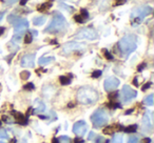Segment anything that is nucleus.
I'll list each match as a JSON object with an SVG mask.
<instances>
[{
    "instance_id": "1",
    "label": "nucleus",
    "mask_w": 154,
    "mask_h": 143,
    "mask_svg": "<svg viewBox=\"0 0 154 143\" xmlns=\"http://www.w3.org/2000/svg\"><path fill=\"white\" fill-rule=\"evenodd\" d=\"M98 92L92 86H82L76 95L77 101L82 104H92L98 100Z\"/></svg>"
},
{
    "instance_id": "2",
    "label": "nucleus",
    "mask_w": 154,
    "mask_h": 143,
    "mask_svg": "<svg viewBox=\"0 0 154 143\" xmlns=\"http://www.w3.org/2000/svg\"><path fill=\"white\" fill-rule=\"evenodd\" d=\"M137 47V37L133 34L124 36L118 42V49L124 56H129L136 49Z\"/></svg>"
},
{
    "instance_id": "3",
    "label": "nucleus",
    "mask_w": 154,
    "mask_h": 143,
    "mask_svg": "<svg viewBox=\"0 0 154 143\" xmlns=\"http://www.w3.org/2000/svg\"><path fill=\"white\" fill-rule=\"evenodd\" d=\"M66 28V20L63 15L59 13H54L49 25L45 28V33H59L64 31Z\"/></svg>"
},
{
    "instance_id": "4",
    "label": "nucleus",
    "mask_w": 154,
    "mask_h": 143,
    "mask_svg": "<svg viewBox=\"0 0 154 143\" xmlns=\"http://www.w3.org/2000/svg\"><path fill=\"white\" fill-rule=\"evenodd\" d=\"M153 9L149 5H141L136 9H134L131 14V20H132V25H138L139 23H141L143 19L147 16H149L150 14H152Z\"/></svg>"
},
{
    "instance_id": "5",
    "label": "nucleus",
    "mask_w": 154,
    "mask_h": 143,
    "mask_svg": "<svg viewBox=\"0 0 154 143\" xmlns=\"http://www.w3.org/2000/svg\"><path fill=\"white\" fill-rule=\"evenodd\" d=\"M91 121H92L94 127L99 128L103 127V125L108 123L109 121V115H108L107 111L103 109H98L93 113L91 116Z\"/></svg>"
},
{
    "instance_id": "6",
    "label": "nucleus",
    "mask_w": 154,
    "mask_h": 143,
    "mask_svg": "<svg viewBox=\"0 0 154 143\" xmlns=\"http://www.w3.org/2000/svg\"><path fill=\"white\" fill-rule=\"evenodd\" d=\"M76 39H86V40H96L98 38V34L95 30L91 28H84L79 30V32L75 35Z\"/></svg>"
},
{
    "instance_id": "7",
    "label": "nucleus",
    "mask_w": 154,
    "mask_h": 143,
    "mask_svg": "<svg viewBox=\"0 0 154 143\" xmlns=\"http://www.w3.org/2000/svg\"><path fill=\"white\" fill-rule=\"evenodd\" d=\"M137 92L135 90H132L129 85H124L122 90L120 92V100L122 103H129L133 100L134 98H136Z\"/></svg>"
},
{
    "instance_id": "8",
    "label": "nucleus",
    "mask_w": 154,
    "mask_h": 143,
    "mask_svg": "<svg viewBox=\"0 0 154 143\" xmlns=\"http://www.w3.org/2000/svg\"><path fill=\"white\" fill-rule=\"evenodd\" d=\"M86 47H87L86 43L72 41V42L66 43V44L62 46V52H63V54H71L76 51H82V49H85Z\"/></svg>"
},
{
    "instance_id": "9",
    "label": "nucleus",
    "mask_w": 154,
    "mask_h": 143,
    "mask_svg": "<svg viewBox=\"0 0 154 143\" xmlns=\"http://www.w3.org/2000/svg\"><path fill=\"white\" fill-rule=\"evenodd\" d=\"M87 130H88V124L82 120L77 121L73 125V133L78 137H82L87 133Z\"/></svg>"
},
{
    "instance_id": "10",
    "label": "nucleus",
    "mask_w": 154,
    "mask_h": 143,
    "mask_svg": "<svg viewBox=\"0 0 154 143\" xmlns=\"http://www.w3.org/2000/svg\"><path fill=\"white\" fill-rule=\"evenodd\" d=\"M119 83H120L119 80L116 77L112 76V77H109L106 79L105 83H103V88H105V90L107 92H113V91H115L118 88Z\"/></svg>"
},
{
    "instance_id": "11",
    "label": "nucleus",
    "mask_w": 154,
    "mask_h": 143,
    "mask_svg": "<svg viewBox=\"0 0 154 143\" xmlns=\"http://www.w3.org/2000/svg\"><path fill=\"white\" fill-rule=\"evenodd\" d=\"M35 64V54H26L22 57L20 65L22 67H34Z\"/></svg>"
},
{
    "instance_id": "12",
    "label": "nucleus",
    "mask_w": 154,
    "mask_h": 143,
    "mask_svg": "<svg viewBox=\"0 0 154 143\" xmlns=\"http://www.w3.org/2000/svg\"><path fill=\"white\" fill-rule=\"evenodd\" d=\"M13 25H14V28H15L16 34H18V33H23L24 31L29 28V21L26 19H24V18H19Z\"/></svg>"
},
{
    "instance_id": "13",
    "label": "nucleus",
    "mask_w": 154,
    "mask_h": 143,
    "mask_svg": "<svg viewBox=\"0 0 154 143\" xmlns=\"http://www.w3.org/2000/svg\"><path fill=\"white\" fill-rule=\"evenodd\" d=\"M143 130L145 133H150L153 128V123H152V118L150 113H147L143 117Z\"/></svg>"
},
{
    "instance_id": "14",
    "label": "nucleus",
    "mask_w": 154,
    "mask_h": 143,
    "mask_svg": "<svg viewBox=\"0 0 154 143\" xmlns=\"http://www.w3.org/2000/svg\"><path fill=\"white\" fill-rule=\"evenodd\" d=\"M53 61H55V57H53V56H42V57L39 58L38 63L40 65H47V64H50Z\"/></svg>"
},
{
    "instance_id": "15",
    "label": "nucleus",
    "mask_w": 154,
    "mask_h": 143,
    "mask_svg": "<svg viewBox=\"0 0 154 143\" xmlns=\"http://www.w3.org/2000/svg\"><path fill=\"white\" fill-rule=\"evenodd\" d=\"M14 114H15V118L17 119L18 123L22 124V125H24V124L28 123V118H26L23 115H22L21 113H16V112H14Z\"/></svg>"
},
{
    "instance_id": "16",
    "label": "nucleus",
    "mask_w": 154,
    "mask_h": 143,
    "mask_svg": "<svg viewBox=\"0 0 154 143\" xmlns=\"http://www.w3.org/2000/svg\"><path fill=\"white\" fill-rule=\"evenodd\" d=\"M35 104H36V109H35V112H36V113H42V112H45V105L42 101L37 99V100L35 101Z\"/></svg>"
},
{
    "instance_id": "17",
    "label": "nucleus",
    "mask_w": 154,
    "mask_h": 143,
    "mask_svg": "<svg viewBox=\"0 0 154 143\" xmlns=\"http://www.w3.org/2000/svg\"><path fill=\"white\" fill-rule=\"evenodd\" d=\"M45 20H47V17H45V16L35 17L34 19H33V23H34V25H42V24L45 22Z\"/></svg>"
},
{
    "instance_id": "18",
    "label": "nucleus",
    "mask_w": 154,
    "mask_h": 143,
    "mask_svg": "<svg viewBox=\"0 0 154 143\" xmlns=\"http://www.w3.org/2000/svg\"><path fill=\"white\" fill-rule=\"evenodd\" d=\"M59 82L61 85H68L71 83V79L66 76H60L59 77Z\"/></svg>"
},
{
    "instance_id": "19",
    "label": "nucleus",
    "mask_w": 154,
    "mask_h": 143,
    "mask_svg": "<svg viewBox=\"0 0 154 143\" xmlns=\"http://www.w3.org/2000/svg\"><path fill=\"white\" fill-rule=\"evenodd\" d=\"M153 97H154L153 94H150L149 96H147L145 99H143V102H145L147 105H150V106H151V105H153Z\"/></svg>"
},
{
    "instance_id": "20",
    "label": "nucleus",
    "mask_w": 154,
    "mask_h": 143,
    "mask_svg": "<svg viewBox=\"0 0 154 143\" xmlns=\"http://www.w3.org/2000/svg\"><path fill=\"white\" fill-rule=\"evenodd\" d=\"M21 38H22V33H18V34H15L12 39V42L13 43H20L21 41Z\"/></svg>"
},
{
    "instance_id": "21",
    "label": "nucleus",
    "mask_w": 154,
    "mask_h": 143,
    "mask_svg": "<svg viewBox=\"0 0 154 143\" xmlns=\"http://www.w3.org/2000/svg\"><path fill=\"white\" fill-rule=\"evenodd\" d=\"M112 143H122V136L120 134H115L113 137Z\"/></svg>"
},
{
    "instance_id": "22",
    "label": "nucleus",
    "mask_w": 154,
    "mask_h": 143,
    "mask_svg": "<svg viewBox=\"0 0 154 143\" xmlns=\"http://www.w3.org/2000/svg\"><path fill=\"white\" fill-rule=\"evenodd\" d=\"M57 141L58 143H71V139L68 136H60Z\"/></svg>"
},
{
    "instance_id": "23",
    "label": "nucleus",
    "mask_w": 154,
    "mask_h": 143,
    "mask_svg": "<svg viewBox=\"0 0 154 143\" xmlns=\"http://www.w3.org/2000/svg\"><path fill=\"white\" fill-rule=\"evenodd\" d=\"M19 16H17V15H9V17H8V21L10 22V23H12V24H14L16 21H17L18 19H19Z\"/></svg>"
},
{
    "instance_id": "24",
    "label": "nucleus",
    "mask_w": 154,
    "mask_h": 143,
    "mask_svg": "<svg viewBox=\"0 0 154 143\" xmlns=\"http://www.w3.org/2000/svg\"><path fill=\"white\" fill-rule=\"evenodd\" d=\"M137 130V125L136 124H133V125H130L128 127L125 128V133H135Z\"/></svg>"
},
{
    "instance_id": "25",
    "label": "nucleus",
    "mask_w": 154,
    "mask_h": 143,
    "mask_svg": "<svg viewBox=\"0 0 154 143\" xmlns=\"http://www.w3.org/2000/svg\"><path fill=\"white\" fill-rule=\"evenodd\" d=\"M30 76H31V73L28 72V70H23V72L20 73V78H21L22 80H28L29 78H30Z\"/></svg>"
},
{
    "instance_id": "26",
    "label": "nucleus",
    "mask_w": 154,
    "mask_h": 143,
    "mask_svg": "<svg viewBox=\"0 0 154 143\" xmlns=\"http://www.w3.org/2000/svg\"><path fill=\"white\" fill-rule=\"evenodd\" d=\"M128 143H139V138L137 136H131V137H129Z\"/></svg>"
},
{
    "instance_id": "27",
    "label": "nucleus",
    "mask_w": 154,
    "mask_h": 143,
    "mask_svg": "<svg viewBox=\"0 0 154 143\" xmlns=\"http://www.w3.org/2000/svg\"><path fill=\"white\" fill-rule=\"evenodd\" d=\"M33 40V36L32 34H31V32H29L28 34L26 35V39H24V42L26 43V44H30L31 42H32Z\"/></svg>"
},
{
    "instance_id": "28",
    "label": "nucleus",
    "mask_w": 154,
    "mask_h": 143,
    "mask_svg": "<svg viewBox=\"0 0 154 143\" xmlns=\"http://www.w3.org/2000/svg\"><path fill=\"white\" fill-rule=\"evenodd\" d=\"M79 15L82 16V17L84 18L85 20L89 18V13H88V11H87L86 9H82V10H80V14H79Z\"/></svg>"
},
{
    "instance_id": "29",
    "label": "nucleus",
    "mask_w": 154,
    "mask_h": 143,
    "mask_svg": "<svg viewBox=\"0 0 154 143\" xmlns=\"http://www.w3.org/2000/svg\"><path fill=\"white\" fill-rule=\"evenodd\" d=\"M8 138H9L8 133L5 132V130L1 128V130H0V139H8Z\"/></svg>"
},
{
    "instance_id": "30",
    "label": "nucleus",
    "mask_w": 154,
    "mask_h": 143,
    "mask_svg": "<svg viewBox=\"0 0 154 143\" xmlns=\"http://www.w3.org/2000/svg\"><path fill=\"white\" fill-rule=\"evenodd\" d=\"M74 20L77 22V23H84V22H85V19L80 15H75L74 16Z\"/></svg>"
},
{
    "instance_id": "31",
    "label": "nucleus",
    "mask_w": 154,
    "mask_h": 143,
    "mask_svg": "<svg viewBox=\"0 0 154 143\" xmlns=\"http://www.w3.org/2000/svg\"><path fill=\"white\" fill-rule=\"evenodd\" d=\"M24 90H28V91H33L35 88V85L32 83V82H29L28 84H26V85L23 86Z\"/></svg>"
},
{
    "instance_id": "32",
    "label": "nucleus",
    "mask_w": 154,
    "mask_h": 143,
    "mask_svg": "<svg viewBox=\"0 0 154 143\" xmlns=\"http://www.w3.org/2000/svg\"><path fill=\"white\" fill-rule=\"evenodd\" d=\"M95 143H109V140L103 138V137H97L96 140H95Z\"/></svg>"
},
{
    "instance_id": "33",
    "label": "nucleus",
    "mask_w": 154,
    "mask_h": 143,
    "mask_svg": "<svg viewBox=\"0 0 154 143\" xmlns=\"http://www.w3.org/2000/svg\"><path fill=\"white\" fill-rule=\"evenodd\" d=\"M59 5H60V7H62V9H66V11H69V12H73L74 11V9H73L72 7H66V4H64L63 2H59Z\"/></svg>"
},
{
    "instance_id": "34",
    "label": "nucleus",
    "mask_w": 154,
    "mask_h": 143,
    "mask_svg": "<svg viewBox=\"0 0 154 143\" xmlns=\"http://www.w3.org/2000/svg\"><path fill=\"white\" fill-rule=\"evenodd\" d=\"M103 54H105V57L107 58L108 60H113V56L109 53V51H108V49H103Z\"/></svg>"
},
{
    "instance_id": "35",
    "label": "nucleus",
    "mask_w": 154,
    "mask_h": 143,
    "mask_svg": "<svg viewBox=\"0 0 154 143\" xmlns=\"http://www.w3.org/2000/svg\"><path fill=\"white\" fill-rule=\"evenodd\" d=\"M51 4H52L51 2L45 3V4H42L41 7H38V10H39V11H45V10H47V9H49V7H51Z\"/></svg>"
},
{
    "instance_id": "36",
    "label": "nucleus",
    "mask_w": 154,
    "mask_h": 143,
    "mask_svg": "<svg viewBox=\"0 0 154 143\" xmlns=\"http://www.w3.org/2000/svg\"><path fill=\"white\" fill-rule=\"evenodd\" d=\"M103 133L107 135H112V133H113V127H112V126H107V127L103 130Z\"/></svg>"
},
{
    "instance_id": "37",
    "label": "nucleus",
    "mask_w": 154,
    "mask_h": 143,
    "mask_svg": "<svg viewBox=\"0 0 154 143\" xmlns=\"http://www.w3.org/2000/svg\"><path fill=\"white\" fill-rule=\"evenodd\" d=\"M101 76V70H94L92 73L93 78H99Z\"/></svg>"
},
{
    "instance_id": "38",
    "label": "nucleus",
    "mask_w": 154,
    "mask_h": 143,
    "mask_svg": "<svg viewBox=\"0 0 154 143\" xmlns=\"http://www.w3.org/2000/svg\"><path fill=\"white\" fill-rule=\"evenodd\" d=\"M151 85H152V83H151V82H148L147 84H145V85L143 86V88H141V90H143V91H147L148 88H149Z\"/></svg>"
},
{
    "instance_id": "39",
    "label": "nucleus",
    "mask_w": 154,
    "mask_h": 143,
    "mask_svg": "<svg viewBox=\"0 0 154 143\" xmlns=\"http://www.w3.org/2000/svg\"><path fill=\"white\" fill-rule=\"evenodd\" d=\"M146 66H147V65H146V63H141L140 65H139L138 67H137V70H138V72H141V70H143V68L146 67Z\"/></svg>"
},
{
    "instance_id": "40",
    "label": "nucleus",
    "mask_w": 154,
    "mask_h": 143,
    "mask_svg": "<svg viewBox=\"0 0 154 143\" xmlns=\"http://www.w3.org/2000/svg\"><path fill=\"white\" fill-rule=\"evenodd\" d=\"M117 95H118V93H117V92H115L114 94H110V95H109V98H110V99H115L116 97H117Z\"/></svg>"
},
{
    "instance_id": "41",
    "label": "nucleus",
    "mask_w": 154,
    "mask_h": 143,
    "mask_svg": "<svg viewBox=\"0 0 154 143\" xmlns=\"http://www.w3.org/2000/svg\"><path fill=\"white\" fill-rule=\"evenodd\" d=\"M95 137V135H94V133L93 132H91L90 133V135H89V137H88V140H92L93 138Z\"/></svg>"
},
{
    "instance_id": "42",
    "label": "nucleus",
    "mask_w": 154,
    "mask_h": 143,
    "mask_svg": "<svg viewBox=\"0 0 154 143\" xmlns=\"http://www.w3.org/2000/svg\"><path fill=\"white\" fill-rule=\"evenodd\" d=\"M84 142V140L82 139H80V138H76L75 139V141H74V143H82Z\"/></svg>"
},
{
    "instance_id": "43",
    "label": "nucleus",
    "mask_w": 154,
    "mask_h": 143,
    "mask_svg": "<svg viewBox=\"0 0 154 143\" xmlns=\"http://www.w3.org/2000/svg\"><path fill=\"white\" fill-rule=\"evenodd\" d=\"M133 84H134L135 86H138V80H137V78H134V80H133Z\"/></svg>"
},
{
    "instance_id": "44",
    "label": "nucleus",
    "mask_w": 154,
    "mask_h": 143,
    "mask_svg": "<svg viewBox=\"0 0 154 143\" xmlns=\"http://www.w3.org/2000/svg\"><path fill=\"white\" fill-rule=\"evenodd\" d=\"M16 1L15 0H12V1H3V3H8V4H13V3H15Z\"/></svg>"
},
{
    "instance_id": "45",
    "label": "nucleus",
    "mask_w": 154,
    "mask_h": 143,
    "mask_svg": "<svg viewBox=\"0 0 154 143\" xmlns=\"http://www.w3.org/2000/svg\"><path fill=\"white\" fill-rule=\"evenodd\" d=\"M5 12H0V21L2 20L3 16H5Z\"/></svg>"
},
{
    "instance_id": "46",
    "label": "nucleus",
    "mask_w": 154,
    "mask_h": 143,
    "mask_svg": "<svg viewBox=\"0 0 154 143\" xmlns=\"http://www.w3.org/2000/svg\"><path fill=\"white\" fill-rule=\"evenodd\" d=\"M5 28H3V26H2V28H0V36L5 33Z\"/></svg>"
},
{
    "instance_id": "47",
    "label": "nucleus",
    "mask_w": 154,
    "mask_h": 143,
    "mask_svg": "<svg viewBox=\"0 0 154 143\" xmlns=\"http://www.w3.org/2000/svg\"><path fill=\"white\" fill-rule=\"evenodd\" d=\"M143 143H151V139H150V138H146L145 141H143Z\"/></svg>"
},
{
    "instance_id": "48",
    "label": "nucleus",
    "mask_w": 154,
    "mask_h": 143,
    "mask_svg": "<svg viewBox=\"0 0 154 143\" xmlns=\"http://www.w3.org/2000/svg\"><path fill=\"white\" fill-rule=\"evenodd\" d=\"M133 111H134V109H129V111H127V112H126V114H125V115H129V114L133 113Z\"/></svg>"
},
{
    "instance_id": "49",
    "label": "nucleus",
    "mask_w": 154,
    "mask_h": 143,
    "mask_svg": "<svg viewBox=\"0 0 154 143\" xmlns=\"http://www.w3.org/2000/svg\"><path fill=\"white\" fill-rule=\"evenodd\" d=\"M33 31V35H34V36H37V35H38V33H37V31H34V30H32ZM33 35H32V36H33Z\"/></svg>"
},
{
    "instance_id": "50",
    "label": "nucleus",
    "mask_w": 154,
    "mask_h": 143,
    "mask_svg": "<svg viewBox=\"0 0 154 143\" xmlns=\"http://www.w3.org/2000/svg\"><path fill=\"white\" fill-rule=\"evenodd\" d=\"M39 118H40V119H48V116H39Z\"/></svg>"
},
{
    "instance_id": "51",
    "label": "nucleus",
    "mask_w": 154,
    "mask_h": 143,
    "mask_svg": "<svg viewBox=\"0 0 154 143\" xmlns=\"http://www.w3.org/2000/svg\"><path fill=\"white\" fill-rule=\"evenodd\" d=\"M68 107H74V103H69Z\"/></svg>"
},
{
    "instance_id": "52",
    "label": "nucleus",
    "mask_w": 154,
    "mask_h": 143,
    "mask_svg": "<svg viewBox=\"0 0 154 143\" xmlns=\"http://www.w3.org/2000/svg\"><path fill=\"white\" fill-rule=\"evenodd\" d=\"M52 143H58L57 139H56V138H54V139H53V140H52Z\"/></svg>"
},
{
    "instance_id": "53",
    "label": "nucleus",
    "mask_w": 154,
    "mask_h": 143,
    "mask_svg": "<svg viewBox=\"0 0 154 143\" xmlns=\"http://www.w3.org/2000/svg\"><path fill=\"white\" fill-rule=\"evenodd\" d=\"M26 3V1H21V2H20V4H21V5H24Z\"/></svg>"
},
{
    "instance_id": "54",
    "label": "nucleus",
    "mask_w": 154,
    "mask_h": 143,
    "mask_svg": "<svg viewBox=\"0 0 154 143\" xmlns=\"http://www.w3.org/2000/svg\"><path fill=\"white\" fill-rule=\"evenodd\" d=\"M12 143H16V139H12Z\"/></svg>"
},
{
    "instance_id": "55",
    "label": "nucleus",
    "mask_w": 154,
    "mask_h": 143,
    "mask_svg": "<svg viewBox=\"0 0 154 143\" xmlns=\"http://www.w3.org/2000/svg\"><path fill=\"white\" fill-rule=\"evenodd\" d=\"M0 143H5V142H2V141H0Z\"/></svg>"
},
{
    "instance_id": "56",
    "label": "nucleus",
    "mask_w": 154,
    "mask_h": 143,
    "mask_svg": "<svg viewBox=\"0 0 154 143\" xmlns=\"http://www.w3.org/2000/svg\"><path fill=\"white\" fill-rule=\"evenodd\" d=\"M0 125H1V121H0Z\"/></svg>"
}]
</instances>
